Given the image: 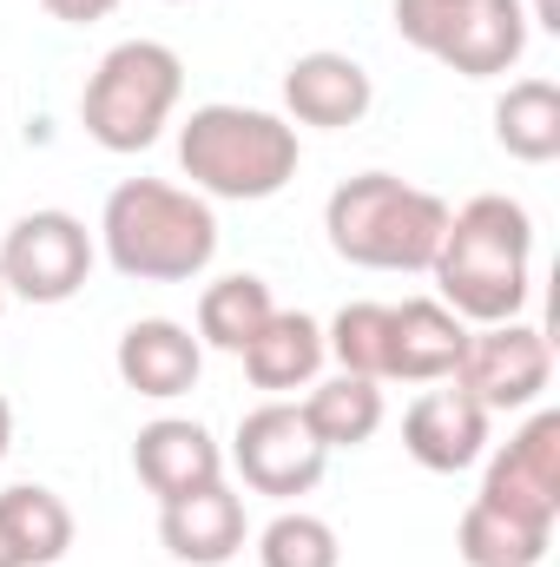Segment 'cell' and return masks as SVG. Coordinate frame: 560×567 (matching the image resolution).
Returning <instances> with one entry per match:
<instances>
[{"label":"cell","mask_w":560,"mask_h":567,"mask_svg":"<svg viewBox=\"0 0 560 567\" xmlns=\"http://www.w3.org/2000/svg\"><path fill=\"white\" fill-rule=\"evenodd\" d=\"M172 7H185V0H172Z\"/></svg>","instance_id":"f546056e"},{"label":"cell","mask_w":560,"mask_h":567,"mask_svg":"<svg viewBox=\"0 0 560 567\" xmlns=\"http://www.w3.org/2000/svg\"><path fill=\"white\" fill-rule=\"evenodd\" d=\"M403 449L428 475H462L488 455V410L468 390H422L403 416Z\"/></svg>","instance_id":"7c38bea8"},{"label":"cell","mask_w":560,"mask_h":567,"mask_svg":"<svg viewBox=\"0 0 560 567\" xmlns=\"http://www.w3.org/2000/svg\"><path fill=\"white\" fill-rule=\"evenodd\" d=\"M178 100H185V60L165 40H120L80 93V126L106 152H145L172 126Z\"/></svg>","instance_id":"5b68a950"},{"label":"cell","mask_w":560,"mask_h":567,"mask_svg":"<svg viewBox=\"0 0 560 567\" xmlns=\"http://www.w3.org/2000/svg\"><path fill=\"white\" fill-rule=\"evenodd\" d=\"M231 468L245 475V488H258V495H271V502H297V495H310L317 482H323V468H330V449L310 435L303 423V410L297 403H258L238 435H231Z\"/></svg>","instance_id":"9c48e42d"},{"label":"cell","mask_w":560,"mask_h":567,"mask_svg":"<svg viewBox=\"0 0 560 567\" xmlns=\"http://www.w3.org/2000/svg\"><path fill=\"white\" fill-rule=\"evenodd\" d=\"M178 165H185L198 198L258 205V198H278L297 178V126L265 106L211 100L178 126Z\"/></svg>","instance_id":"277c9868"},{"label":"cell","mask_w":560,"mask_h":567,"mask_svg":"<svg viewBox=\"0 0 560 567\" xmlns=\"http://www.w3.org/2000/svg\"><path fill=\"white\" fill-rule=\"evenodd\" d=\"M495 140L521 165L560 158V86L554 80H515L495 100Z\"/></svg>","instance_id":"44dd1931"},{"label":"cell","mask_w":560,"mask_h":567,"mask_svg":"<svg viewBox=\"0 0 560 567\" xmlns=\"http://www.w3.org/2000/svg\"><path fill=\"white\" fill-rule=\"evenodd\" d=\"M158 542L165 555L185 567H225L245 555L251 542V522H245V495L211 482L198 495H178V502H158Z\"/></svg>","instance_id":"8fae6325"},{"label":"cell","mask_w":560,"mask_h":567,"mask_svg":"<svg viewBox=\"0 0 560 567\" xmlns=\"http://www.w3.org/2000/svg\"><path fill=\"white\" fill-rule=\"evenodd\" d=\"M297 410H303L310 435L336 455V449H363V442L383 429V390H376L370 377L336 370L330 383H310V396H303Z\"/></svg>","instance_id":"ffe728a7"},{"label":"cell","mask_w":560,"mask_h":567,"mask_svg":"<svg viewBox=\"0 0 560 567\" xmlns=\"http://www.w3.org/2000/svg\"><path fill=\"white\" fill-rule=\"evenodd\" d=\"M258 561L265 567H343V548H336V528L323 515L283 508L278 522L258 535Z\"/></svg>","instance_id":"cb8c5ba5"},{"label":"cell","mask_w":560,"mask_h":567,"mask_svg":"<svg viewBox=\"0 0 560 567\" xmlns=\"http://www.w3.org/2000/svg\"><path fill=\"white\" fill-rule=\"evenodd\" d=\"M554 377V350L535 323L508 317V323H481L468 330V350L455 363V390H468L488 416H508V410H535L541 390Z\"/></svg>","instance_id":"ba28073f"},{"label":"cell","mask_w":560,"mask_h":567,"mask_svg":"<svg viewBox=\"0 0 560 567\" xmlns=\"http://www.w3.org/2000/svg\"><path fill=\"white\" fill-rule=\"evenodd\" d=\"M245 357V377H251V390H265V396H297V390H310L317 383V370H323V323L317 317H303V310H271V323L238 350Z\"/></svg>","instance_id":"e0dca14e"},{"label":"cell","mask_w":560,"mask_h":567,"mask_svg":"<svg viewBox=\"0 0 560 567\" xmlns=\"http://www.w3.org/2000/svg\"><path fill=\"white\" fill-rule=\"evenodd\" d=\"M428 278L462 323H508L535 290V218L508 192H481L448 212Z\"/></svg>","instance_id":"6da1fadb"},{"label":"cell","mask_w":560,"mask_h":567,"mask_svg":"<svg viewBox=\"0 0 560 567\" xmlns=\"http://www.w3.org/2000/svg\"><path fill=\"white\" fill-rule=\"evenodd\" d=\"M271 284L251 278V271H231V278L205 284V297H198V343H211V350H245L265 323H271Z\"/></svg>","instance_id":"7402d4cb"},{"label":"cell","mask_w":560,"mask_h":567,"mask_svg":"<svg viewBox=\"0 0 560 567\" xmlns=\"http://www.w3.org/2000/svg\"><path fill=\"white\" fill-rule=\"evenodd\" d=\"M113 363H120V383H126L133 396L172 403V396L198 390L205 343H198L185 323H172V317H139V323H126V337H120Z\"/></svg>","instance_id":"9a60e30c"},{"label":"cell","mask_w":560,"mask_h":567,"mask_svg":"<svg viewBox=\"0 0 560 567\" xmlns=\"http://www.w3.org/2000/svg\"><path fill=\"white\" fill-rule=\"evenodd\" d=\"M7 442H13V410H7V396H0V455H7Z\"/></svg>","instance_id":"4316f807"},{"label":"cell","mask_w":560,"mask_h":567,"mask_svg":"<svg viewBox=\"0 0 560 567\" xmlns=\"http://www.w3.org/2000/svg\"><path fill=\"white\" fill-rule=\"evenodd\" d=\"M93 231L73 212H27L0 238V284L27 303H66L93 278Z\"/></svg>","instance_id":"52a82bcc"},{"label":"cell","mask_w":560,"mask_h":567,"mask_svg":"<svg viewBox=\"0 0 560 567\" xmlns=\"http://www.w3.org/2000/svg\"><path fill=\"white\" fill-rule=\"evenodd\" d=\"M323 350L336 357V370L350 377H370V383H390V303H343L323 330Z\"/></svg>","instance_id":"603a6c76"},{"label":"cell","mask_w":560,"mask_h":567,"mask_svg":"<svg viewBox=\"0 0 560 567\" xmlns=\"http://www.w3.org/2000/svg\"><path fill=\"white\" fill-rule=\"evenodd\" d=\"M0 310H7V284H0Z\"/></svg>","instance_id":"f1b7e54d"},{"label":"cell","mask_w":560,"mask_h":567,"mask_svg":"<svg viewBox=\"0 0 560 567\" xmlns=\"http://www.w3.org/2000/svg\"><path fill=\"white\" fill-rule=\"evenodd\" d=\"M0 567H20V561H13V555H7V542H0Z\"/></svg>","instance_id":"83f0119b"},{"label":"cell","mask_w":560,"mask_h":567,"mask_svg":"<svg viewBox=\"0 0 560 567\" xmlns=\"http://www.w3.org/2000/svg\"><path fill=\"white\" fill-rule=\"evenodd\" d=\"M528 7V27H548V33H560V0H521Z\"/></svg>","instance_id":"484cf974"},{"label":"cell","mask_w":560,"mask_h":567,"mask_svg":"<svg viewBox=\"0 0 560 567\" xmlns=\"http://www.w3.org/2000/svg\"><path fill=\"white\" fill-rule=\"evenodd\" d=\"M481 502H495V508H508L521 522H541V528L560 522V416L554 410H535L488 455Z\"/></svg>","instance_id":"30bf717a"},{"label":"cell","mask_w":560,"mask_h":567,"mask_svg":"<svg viewBox=\"0 0 560 567\" xmlns=\"http://www.w3.org/2000/svg\"><path fill=\"white\" fill-rule=\"evenodd\" d=\"M548 548H554V528L521 522V515H508V508H495L481 495L455 522V555L468 567H541Z\"/></svg>","instance_id":"d6986e66"},{"label":"cell","mask_w":560,"mask_h":567,"mask_svg":"<svg viewBox=\"0 0 560 567\" xmlns=\"http://www.w3.org/2000/svg\"><path fill=\"white\" fill-rule=\"evenodd\" d=\"M396 33L462 80H501L528 53L521 0H396Z\"/></svg>","instance_id":"8992f818"},{"label":"cell","mask_w":560,"mask_h":567,"mask_svg":"<svg viewBox=\"0 0 560 567\" xmlns=\"http://www.w3.org/2000/svg\"><path fill=\"white\" fill-rule=\"evenodd\" d=\"M468 350V323L442 297L390 303V383H448Z\"/></svg>","instance_id":"2e32d148"},{"label":"cell","mask_w":560,"mask_h":567,"mask_svg":"<svg viewBox=\"0 0 560 567\" xmlns=\"http://www.w3.org/2000/svg\"><path fill=\"white\" fill-rule=\"evenodd\" d=\"M133 468H139V482L158 502H178V495H198V488L225 482V449L191 416H158L133 442Z\"/></svg>","instance_id":"5bb4252c"},{"label":"cell","mask_w":560,"mask_h":567,"mask_svg":"<svg viewBox=\"0 0 560 567\" xmlns=\"http://www.w3.org/2000/svg\"><path fill=\"white\" fill-rule=\"evenodd\" d=\"M330 251L356 271H428L448 231V205L396 172H356L323 205Z\"/></svg>","instance_id":"3957f363"},{"label":"cell","mask_w":560,"mask_h":567,"mask_svg":"<svg viewBox=\"0 0 560 567\" xmlns=\"http://www.w3.org/2000/svg\"><path fill=\"white\" fill-rule=\"evenodd\" d=\"M0 542H7V555L20 567L66 561V548H73V508L53 488H40V482H13V488H0Z\"/></svg>","instance_id":"ac0fdd59"},{"label":"cell","mask_w":560,"mask_h":567,"mask_svg":"<svg viewBox=\"0 0 560 567\" xmlns=\"http://www.w3.org/2000/svg\"><path fill=\"white\" fill-rule=\"evenodd\" d=\"M370 100H376V86H370L363 60L330 53V47L297 53V60H290V73H283V113H290L297 126L343 133V126H356V120L370 113Z\"/></svg>","instance_id":"4fadbf2b"},{"label":"cell","mask_w":560,"mask_h":567,"mask_svg":"<svg viewBox=\"0 0 560 567\" xmlns=\"http://www.w3.org/2000/svg\"><path fill=\"white\" fill-rule=\"evenodd\" d=\"M53 20H66V27H93V20H106L120 0H40Z\"/></svg>","instance_id":"d4e9b609"},{"label":"cell","mask_w":560,"mask_h":567,"mask_svg":"<svg viewBox=\"0 0 560 567\" xmlns=\"http://www.w3.org/2000/svg\"><path fill=\"white\" fill-rule=\"evenodd\" d=\"M106 265L133 284H191L218 258V212L211 198L165 185V178H126L113 185L100 212Z\"/></svg>","instance_id":"7a4b0ae2"}]
</instances>
